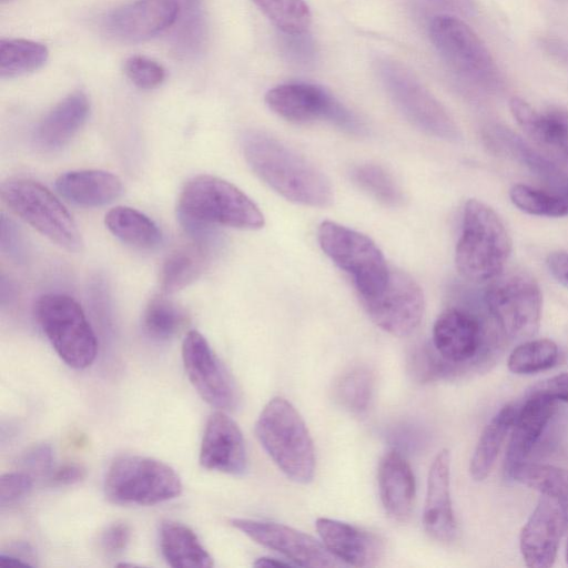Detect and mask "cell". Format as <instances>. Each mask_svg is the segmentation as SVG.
<instances>
[{"mask_svg":"<svg viewBox=\"0 0 568 568\" xmlns=\"http://www.w3.org/2000/svg\"><path fill=\"white\" fill-rule=\"evenodd\" d=\"M243 153L251 170L284 199L312 207L333 203L328 178L282 141L263 132H250L243 140Z\"/></svg>","mask_w":568,"mask_h":568,"instance_id":"cell-1","label":"cell"},{"mask_svg":"<svg viewBox=\"0 0 568 568\" xmlns=\"http://www.w3.org/2000/svg\"><path fill=\"white\" fill-rule=\"evenodd\" d=\"M513 242L500 216L486 203H465L455 264L459 274L474 283L497 277L511 254Z\"/></svg>","mask_w":568,"mask_h":568,"instance_id":"cell-2","label":"cell"},{"mask_svg":"<svg viewBox=\"0 0 568 568\" xmlns=\"http://www.w3.org/2000/svg\"><path fill=\"white\" fill-rule=\"evenodd\" d=\"M255 435L286 477L298 484L313 480V439L302 416L288 400L274 397L263 407L255 423Z\"/></svg>","mask_w":568,"mask_h":568,"instance_id":"cell-3","label":"cell"},{"mask_svg":"<svg viewBox=\"0 0 568 568\" xmlns=\"http://www.w3.org/2000/svg\"><path fill=\"white\" fill-rule=\"evenodd\" d=\"M178 211L186 225H221L257 230L264 225L258 206L234 184L209 174L189 180L183 186Z\"/></svg>","mask_w":568,"mask_h":568,"instance_id":"cell-4","label":"cell"},{"mask_svg":"<svg viewBox=\"0 0 568 568\" xmlns=\"http://www.w3.org/2000/svg\"><path fill=\"white\" fill-rule=\"evenodd\" d=\"M428 34L442 60L459 79L484 91H497L503 85L488 48L463 19L437 14L429 22Z\"/></svg>","mask_w":568,"mask_h":568,"instance_id":"cell-5","label":"cell"},{"mask_svg":"<svg viewBox=\"0 0 568 568\" xmlns=\"http://www.w3.org/2000/svg\"><path fill=\"white\" fill-rule=\"evenodd\" d=\"M2 202L39 233L69 252H80L83 240L75 221L60 200L41 183L10 178L0 186Z\"/></svg>","mask_w":568,"mask_h":568,"instance_id":"cell-6","label":"cell"},{"mask_svg":"<svg viewBox=\"0 0 568 568\" xmlns=\"http://www.w3.org/2000/svg\"><path fill=\"white\" fill-rule=\"evenodd\" d=\"M322 251L347 273L361 301L377 295L386 285L390 266L382 251L367 235L332 221L317 230Z\"/></svg>","mask_w":568,"mask_h":568,"instance_id":"cell-7","label":"cell"},{"mask_svg":"<svg viewBox=\"0 0 568 568\" xmlns=\"http://www.w3.org/2000/svg\"><path fill=\"white\" fill-rule=\"evenodd\" d=\"M34 315L42 332L70 367L83 369L95 359L98 342L81 307L71 296L61 293L41 295Z\"/></svg>","mask_w":568,"mask_h":568,"instance_id":"cell-8","label":"cell"},{"mask_svg":"<svg viewBox=\"0 0 568 568\" xmlns=\"http://www.w3.org/2000/svg\"><path fill=\"white\" fill-rule=\"evenodd\" d=\"M182 489L171 466L140 455L118 457L104 478L105 497L118 505H155L176 498Z\"/></svg>","mask_w":568,"mask_h":568,"instance_id":"cell-9","label":"cell"},{"mask_svg":"<svg viewBox=\"0 0 568 568\" xmlns=\"http://www.w3.org/2000/svg\"><path fill=\"white\" fill-rule=\"evenodd\" d=\"M484 302L499 333L509 339H527L539 328L542 294L525 271H504L487 286Z\"/></svg>","mask_w":568,"mask_h":568,"instance_id":"cell-10","label":"cell"},{"mask_svg":"<svg viewBox=\"0 0 568 568\" xmlns=\"http://www.w3.org/2000/svg\"><path fill=\"white\" fill-rule=\"evenodd\" d=\"M376 70L395 105L414 125L439 139H460L459 129L448 111L403 64L379 59Z\"/></svg>","mask_w":568,"mask_h":568,"instance_id":"cell-11","label":"cell"},{"mask_svg":"<svg viewBox=\"0 0 568 568\" xmlns=\"http://www.w3.org/2000/svg\"><path fill=\"white\" fill-rule=\"evenodd\" d=\"M265 103L271 111L293 123L326 121L354 134L364 131L356 115L321 85L290 82L270 89Z\"/></svg>","mask_w":568,"mask_h":568,"instance_id":"cell-12","label":"cell"},{"mask_svg":"<svg viewBox=\"0 0 568 568\" xmlns=\"http://www.w3.org/2000/svg\"><path fill=\"white\" fill-rule=\"evenodd\" d=\"M182 361L190 383L203 400L224 412L237 407L240 394L236 383L200 332L190 331L185 335Z\"/></svg>","mask_w":568,"mask_h":568,"instance_id":"cell-13","label":"cell"},{"mask_svg":"<svg viewBox=\"0 0 568 568\" xmlns=\"http://www.w3.org/2000/svg\"><path fill=\"white\" fill-rule=\"evenodd\" d=\"M369 318L394 336H407L420 324L425 300L420 286L406 272L390 266L385 287L375 296L361 301Z\"/></svg>","mask_w":568,"mask_h":568,"instance_id":"cell-14","label":"cell"},{"mask_svg":"<svg viewBox=\"0 0 568 568\" xmlns=\"http://www.w3.org/2000/svg\"><path fill=\"white\" fill-rule=\"evenodd\" d=\"M230 524L258 545L282 555L292 565L301 567H334L337 559L322 541L284 524L233 518Z\"/></svg>","mask_w":568,"mask_h":568,"instance_id":"cell-15","label":"cell"},{"mask_svg":"<svg viewBox=\"0 0 568 568\" xmlns=\"http://www.w3.org/2000/svg\"><path fill=\"white\" fill-rule=\"evenodd\" d=\"M432 338L433 347L452 375L475 363L485 347L486 334L477 315L465 308L449 307L436 318Z\"/></svg>","mask_w":568,"mask_h":568,"instance_id":"cell-16","label":"cell"},{"mask_svg":"<svg viewBox=\"0 0 568 568\" xmlns=\"http://www.w3.org/2000/svg\"><path fill=\"white\" fill-rule=\"evenodd\" d=\"M567 520L561 500L547 495L539 498L520 534V551L526 566L548 568L554 565Z\"/></svg>","mask_w":568,"mask_h":568,"instance_id":"cell-17","label":"cell"},{"mask_svg":"<svg viewBox=\"0 0 568 568\" xmlns=\"http://www.w3.org/2000/svg\"><path fill=\"white\" fill-rule=\"evenodd\" d=\"M200 465L209 470L240 476L246 471L247 455L239 425L224 410L209 417L203 433Z\"/></svg>","mask_w":568,"mask_h":568,"instance_id":"cell-18","label":"cell"},{"mask_svg":"<svg viewBox=\"0 0 568 568\" xmlns=\"http://www.w3.org/2000/svg\"><path fill=\"white\" fill-rule=\"evenodd\" d=\"M483 136L491 151L523 165L547 189L568 192V173L550 156L532 148L509 128L496 123L489 124L484 129Z\"/></svg>","mask_w":568,"mask_h":568,"instance_id":"cell-19","label":"cell"},{"mask_svg":"<svg viewBox=\"0 0 568 568\" xmlns=\"http://www.w3.org/2000/svg\"><path fill=\"white\" fill-rule=\"evenodd\" d=\"M315 527L326 549L347 565L373 567L383 556L381 538L364 528L325 517L317 518Z\"/></svg>","mask_w":568,"mask_h":568,"instance_id":"cell-20","label":"cell"},{"mask_svg":"<svg viewBox=\"0 0 568 568\" xmlns=\"http://www.w3.org/2000/svg\"><path fill=\"white\" fill-rule=\"evenodd\" d=\"M178 0H138L106 18L108 31L124 41H139L171 27L178 19Z\"/></svg>","mask_w":568,"mask_h":568,"instance_id":"cell-21","label":"cell"},{"mask_svg":"<svg viewBox=\"0 0 568 568\" xmlns=\"http://www.w3.org/2000/svg\"><path fill=\"white\" fill-rule=\"evenodd\" d=\"M423 525L437 541L450 542L457 534L450 497V453L446 448L437 453L429 468Z\"/></svg>","mask_w":568,"mask_h":568,"instance_id":"cell-22","label":"cell"},{"mask_svg":"<svg viewBox=\"0 0 568 568\" xmlns=\"http://www.w3.org/2000/svg\"><path fill=\"white\" fill-rule=\"evenodd\" d=\"M509 109L525 134L551 159L568 161V114L560 110L539 112L520 98Z\"/></svg>","mask_w":568,"mask_h":568,"instance_id":"cell-23","label":"cell"},{"mask_svg":"<svg viewBox=\"0 0 568 568\" xmlns=\"http://www.w3.org/2000/svg\"><path fill=\"white\" fill-rule=\"evenodd\" d=\"M377 483L386 514L396 521L406 523L414 507L416 485L408 462L398 450L389 449L382 456Z\"/></svg>","mask_w":568,"mask_h":568,"instance_id":"cell-24","label":"cell"},{"mask_svg":"<svg viewBox=\"0 0 568 568\" xmlns=\"http://www.w3.org/2000/svg\"><path fill=\"white\" fill-rule=\"evenodd\" d=\"M557 400L548 395L531 390L523 407L518 410L511 437L508 444L505 471L523 463L541 436L552 417Z\"/></svg>","mask_w":568,"mask_h":568,"instance_id":"cell-25","label":"cell"},{"mask_svg":"<svg viewBox=\"0 0 568 568\" xmlns=\"http://www.w3.org/2000/svg\"><path fill=\"white\" fill-rule=\"evenodd\" d=\"M89 110L90 104L83 92L70 93L40 121L36 129V142L48 151L61 149L84 124Z\"/></svg>","mask_w":568,"mask_h":568,"instance_id":"cell-26","label":"cell"},{"mask_svg":"<svg viewBox=\"0 0 568 568\" xmlns=\"http://www.w3.org/2000/svg\"><path fill=\"white\" fill-rule=\"evenodd\" d=\"M55 189L67 200L82 206H101L118 199L123 191L121 180L102 170H77L60 174Z\"/></svg>","mask_w":568,"mask_h":568,"instance_id":"cell-27","label":"cell"},{"mask_svg":"<svg viewBox=\"0 0 568 568\" xmlns=\"http://www.w3.org/2000/svg\"><path fill=\"white\" fill-rule=\"evenodd\" d=\"M160 548L165 561L174 568H210L214 565L196 534L178 521L161 524Z\"/></svg>","mask_w":568,"mask_h":568,"instance_id":"cell-28","label":"cell"},{"mask_svg":"<svg viewBox=\"0 0 568 568\" xmlns=\"http://www.w3.org/2000/svg\"><path fill=\"white\" fill-rule=\"evenodd\" d=\"M517 413L516 405L507 404L484 428L469 464V474L474 480L481 481L491 471L503 443L514 426Z\"/></svg>","mask_w":568,"mask_h":568,"instance_id":"cell-29","label":"cell"},{"mask_svg":"<svg viewBox=\"0 0 568 568\" xmlns=\"http://www.w3.org/2000/svg\"><path fill=\"white\" fill-rule=\"evenodd\" d=\"M108 230L122 242L139 248H152L161 241V231L145 214L129 206H115L104 217Z\"/></svg>","mask_w":568,"mask_h":568,"instance_id":"cell-30","label":"cell"},{"mask_svg":"<svg viewBox=\"0 0 568 568\" xmlns=\"http://www.w3.org/2000/svg\"><path fill=\"white\" fill-rule=\"evenodd\" d=\"M206 255L200 245L186 244L165 257L160 271L164 293H175L194 282L204 271Z\"/></svg>","mask_w":568,"mask_h":568,"instance_id":"cell-31","label":"cell"},{"mask_svg":"<svg viewBox=\"0 0 568 568\" xmlns=\"http://www.w3.org/2000/svg\"><path fill=\"white\" fill-rule=\"evenodd\" d=\"M49 57L45 45L26 39L0 40V77L16 78L41 68Z\"/></svg>","mask_w":568,"mask_h":568,"instance_id":"cell-32","label":"cell"},{"mask_svg":"<svg viewBox=\"0 0 568 568\" xmlns=\"http://www.w3.org/2000/svg\"><path fill=\"white\" fill-rule=\"evenodd\" d=\"M351 179L362 191L386 206H399L405 200L399 183L381 164H357L351 170Z\"/></svg>","mask_w":568,"mask_h":568,"instance_id":"cell-33","label":"cell"},{"mask_svg":"<svg viewBox=\"0 0 568 568\" xmlns=\"http://www.w3.org/2000/svg\"><path fill=\"white\" fill-rule=\"evenodd\" d=\"M374 381V373L368 367L364 365L349 367L334 383L333 396L344 409L361 414L369 406Z\"/></svg>","mask_w":568,"mask_h":568,"instance_id":"cell-34","label":"cell"},{"mask_svg":"<svg viewBox=\"0 0 568 568\" xmlns=\"http://www.w3.org/2000/svg\"><path fill=\"white\" fill-rule=\"evenodd\" d=\"M508 476L542 495L568 501V469L523 462Z\"/></svg>","mask_w":568,"mask_h":568,"instance_id":"cell-35","label":"cell"},{"mask_svg":"<svg viewBox=\"0 0 568 568\" xmlns=\"http://www.w3.org/2000/svg\"><path fill=\"white\" fill-rule=\"evenodd\" d=\"M509 197L515 206L531 215L568 216V192L516 184L510 189Z\"/></svg>","mask_w":568,"mask_h":568,"instance_id":"cell-36","label":"cell"},{"mask_svg":"<svg viewBox=\"0 0 568 568\" xmlns=\"http://www.w3.org/2000/svg\"><path fill=\"white\" fill-rule=\"evenodd\" d=\"M252 1L285 34H304L311 26L312 14L305 0Z\"/></svg>","mask_w":568,"mask_h":568,"instance_id":"cell-37","label":"cell"},{"mask_svg":"<svg viewBox=\"0 0 568 568\" xmlns=\"http://www.w3.org/2000/svg\"><path fill=\"white\" fill-rule=\"evenodd\" d=\"M558 358L559 349L554 341L530 339L513 349L508 358V368L514 374H535L554 367Z\"/></svg>","mask_w":568,"mask_h":568,"instance_id":"cell-38","label":"cell"},{"mask_svg":"<svg viewBox=\"0 0 568 568\" xmlns=\"http://www.w3.org/2000/svg\"><path fill=\"white\" fill-rule=\"evenodd\" d=\"M184 311L165 296L151 298L143 313V327L149 336L166 341L175 336L184 326Z\"/></svg>","mask_w":568,"mask_h":568,"instance_id":"cell-39","label":"cell"},{"mask_svg":"<svg viewBox=\"0 0 568 568\" xmlns=\"http://www.w3.org/2000/svg\"><path fill=\"white\" fill-rule=\"evenodd\" d=\"M124 71L132 83L144 90L159 87L165 79L164 68L156 61L142 55L129 58Z\"/></svg>","mask_w":568,"mask_h":568,"instance_id":"cell-40","label":"cell"},{"mask_svg":"<svg viewBox=\"0 0 568 568\" xmlns=\"http://www.w3.org/2000/svg\"><path fill=\"white\" fill-rule=\"evenodd\" d=\"M33 480L27 471H12L1 475L0 478V504L11 505L27 496L32 489Z\"/></svg>","mask_w":568,"mask_h":568,"instance_id":"cell-41","label":"cell"},{"mask_svg":"<svg viewBox=\"0 0 568 568\" xmlns=\"http://www.w3.org/2000/svg\"><path fill=\"white\" fill-rule=\"evenodd\" d=\"M131 537V530L128 524L118 521L102 532L100 544L102 549L109 555H116L123 551Z\"/></svg>","mask_w":568,"mask_h":568,"instance_id":"cell-42","label":"cell"},{"mask_svg":"<svg viewBox=\"0 0 568 568\" xmlns=\"http://www.w3.org/2000/svg\"><path fill=\"white\" fill-rule=\"evenodd\" d=\"M23 466L31 473H49L52 465V450L48 445H38L29 449L22 457Z\"/></svg>","mask_w":568,"mask_h":568,"instance_id":"cell-43","label":"cell"},{"mask_svg":"<svg viewBox=\"0 0 568 568\" xmlns=\"http://www.w3.org/2000/svg\"><path fill=\"white\" fill-rule=\"evenodd\" d=\"M532 390L544 393L555 400L568 403V373L552 376L536 385Z\"/></svg>","mask_w":568,"mask_h":568,"instance_id":"cell-44","label":"cell"},{"mask_svg":"<svg viewBox=\"0 0 568 568\" xmlns=\"http://www.w3.org/2000/svg\"><path fill=\"white\" fill-rule=\"evenodd\" d=\"M85 468L75 463H68L52 470L51 479L59 485H72L85 477Z\"/></svg>","mask_w":568,"mask_h":568,"instance_id":"cell-45","label":"cell"},{"mask_svg":"<svg viewBox=\"0 0 568 568\" xmlns=\"http://www.w3.org/2000/svg\"><path fill=\"white\" fill-rule=\"evenodd\" d=\"M424 1H426V3H430V6H434L436 8L444 10L445 14L471 16L476 10L474 0H424Z\"/></svg>","mask_w":568,"mask_h":568,"instance_id":"cell-46","label":"cell"},{"mask_svg":"<svg viewBox=\"0 0 568 568\" xmlns=\"http://www.w3.org/2000/svg\"><path fill=\"white\" fill-rule=\"evenodd\" d=\"M547 266L551 275L568 287V252H552L547 257Z\"/></svg>","mask_w":568,"mask_h":568,"instance_id":"cell-47","label":"cell"},{"mask_svg":"<svg viewBox=\"0 0 568 568\" xmlns=\"http://www.w3.org/2000/svg\"><path fill=\"white\" fill-rule=\"evenodd\" d=\"M256 567H287L293 566L290 561H285V559H277L273 557H261L256 559L254 562Z\"/></svg>","mask_w":568,"mask_h":568,"instance_id":"cell-48","label":"cell"},{"mask_svg":"<svg viewBox=\"0 0 568 568\" xmlns=\"http://www.w3.org/2000/svg\"><path fill=\"white\" fill-rule=\"evenodd\" d=\"M30 566L24 560L12 556L10 554H0V567H28Z\"/></svg>","mask_w":568,"mask_h":568,"instance_id":"cell-49","label":"cell"},{"mask_svg":"<svg viewBox=\"0 0 568 568\" xmlns=\"http://www.w3.org/2000/svg\"><path fill=\"white\" fill-rule=\"evenodd\" d=\"M554 52L555 54L560 57V59L568 62V49L566 47H560L559 44L556 43Z\"/></svg>","mask_w":568,"mask_h":568,"instance_id":"cell-50","label":"cell"},{"mask_svg":"<svg viewBox=\"0 0 568 568\" xmlns=\"http://www.w3.org/2000/svg\"><path fill=\"white\" fill-rule=\"evenodd\" d=\"M566 559H567V564H568V541H567V545H566Z\"/></svg>","mask_w":568,"mask_h":568,"instance_id":"cell-51","label":"cell"},{"mask_svg":"<svg viewBox=\"0 0 568 568\" xmlns=\"http://www.w3.org/2000/svg\"><path fill=\"white\" fill-rule=\"evenodd\" d=\"M2 1H10V0H2Z\"/></svg>","mask_w":568,"mask_h":568,"instance_id":"cell-52","label":"cell"}]
</instances>
